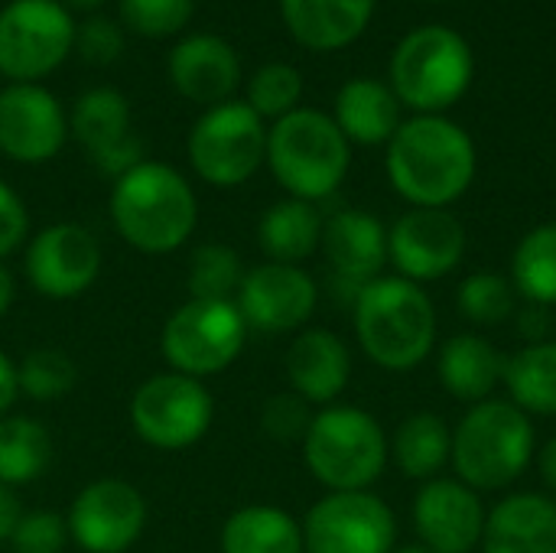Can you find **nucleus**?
Wrapping results in <instances>:
<instances>
[{
  "label": "nucleus",
  "mask_w": 556,
  "mask_h": 553,
  "mask_svg": "<svg viewBox=\"0 0 556 553\" xmlns=\"http://www.w3.org/2000/svg\"><path fill=\"white\" fill-rule=\"evenodd\" d=\"M472 137L443 114H417L388 143V179L410 209H450L476 179Z\"/></svg>",
  "instance_id": "1"
},
{
  "label": "nucleus",
  "mask_w": 556,
  "mask_h": 553,
  "mask_svg": "<svg viewBox=\"0 0 556 553\" xmlns=\"http://www.w3.org/2000/svg\"><path fill=\"white\" fill-rule=\"evenodd\" d=\"M355 339L384 372H414L437 349V306L430 293L397 274L378 277L355 293Z\"/></svg>",
  "instance_id": "2"
},
{
  "label": "nucleus",
  "mask_w": 556,
  "mask_h": 553,
  "mask_svg": "<svg viewBox=\"0 0 556 553\" xmlns=\"http://www.w3.org/2000/svg\"><path fill=\"white\" fill-rule=\"evenodd\" d=\"M111 222L117 235L140 254H173L192 238L199 202L179 169L143 160L114 179Z\"/></svg>",
  "instance_id": "3"
},
{
  "label": "nucleus",
  "mask_w": 556,
  "mask_h": 553,
  "mask_svg": "<svg viewBox=\"0 0 556 553\" xmlns=\"http://www.w3.org/2000/svg\"><path fill=\"white\" fill-rule=\"evenodd\" d=\"M534 420L508 398L472 404L453 430V469L469 489L502 492L515 486L534 463Z\"/></svg>",
  "instance_id": "4"
},
{
  "label": "nucleus",
  "mask_w": 556,
  "mask_h": 553,
  "mask_svg": "<svg viewBox=\"0 0 556 553\" xmlns=\"http://www.w3.org/2000/svg\"><path fill=\"white\" fill-rule=\"evenodd\" d=\"M300 447L309 476L326 492H368L391 460L378 417L352 404L319 407Z\"/></svg>",
  "instance_id": "5"
},
{
  "label": "nucleus",
  "mask_w": 556,
  "mask_h": 553,
  "mask_svg": "<svg viewBox=\"0 0 556 553\" xmlns=\"http://www.w3.org/2000/svg\"><path fill=\"white\" fill-rule=\"evenodd\" d=\"M352 143L339 124L313 108H296L267 130V166L290 199H329L349 173Z\"/></svg>",
  "instance_id": "6"
},
{
  "label": "nucleus",
  "mask_w": 556,
  "mask_h": 553,
  "mask_svg": "<svg viewBox=\"0 0 556 553\" xmlns=\"http://www.w3.org/2000/svg\"><path fill=\"white\" fill-rule=\"evenodd\" d=\"M472 65V49L456 29L420 26L391 55V91L417 114H440L469 91Z\"/></svg>",
  "instance_id": "7"
},
{
  "label": "nucleus",
  "mask_w": 556,
  "mask_h": 553,
  "mask_svg": "<svg viewBox=\"0 0 556 553\" xmlns=\"http://www.w3.org/2000/svg\"><path fill=\"white\" fill-rule=\"evenodd\" d=\"M248 323L235 300H186L163 326L160 349L169 372L189 378H215L244 352Z\"/></svg>",
  "instance_id": "8"
},
{
  "label": "nucleus",
  "mask_w": 556,
  "mask_h": 553,
  "mask_svg": "<svg viewBox=\"0 0 556 553\" xmlns=\"http://www.w3.org/2000/svg\"><path fill=\"white\" fill-rule=\"evenodd\" d=\"M189 163L215 189L248 183L267 163V127L248 101L208 108L189 134Z\"/></svg>",
  "instance_id": "9"
},
{
  "label": "nucleus",
  "mask_w": 556,
  "mask_h": 553,
  "mask_svg": "<svg viewBox=\"0 0 556 553\" xmlns=\"http://www.w3.org/2000/svg\"><path fill=\"white\" fill-rule=\"evenodd\" d=\"M130 427L134 433L163 453H179L195 447L215 417V401L199 378L179 372L150 375L130 394Z\"/></svg>",
  "instance_id": "10"
},
{
  "label": "nucleus",
  "mask_w": 556,
  "mask_h": 553,
  "mask_svg": "<svg viewBox=\"0 0 556 553\" xmlns=\"http://www.w3.org/2000/svg\"><path fill=\"white\" fill-rule=\"evenodd\" d=\"M75 46V20L59 0H13L0 10V75L33 85Z\"/></svg>",
  "instance_id": "11"
},
{
  "label": "nucleus",
  "mask_w": 556,
  "mask_h": 553,
  "mask_svg": "<svg viewBox=\"0 0 556 553\" xmlns=\"http://www.w3.org/2000/svg\"><path fill=\"white\" fill-rule=\"evenodd\" d=\"M306 553H394L397 515L368 492H326L300 521Z\"/></svg>",
  "instance_id": "12"
},
{
  "label": "nucleus",
  "mask_w": 556,
  "mask_h": 553,
  "mask_svg": "<svg viewBox=\"0 0 556 553\" xmlns=\"http://www.w3.org/2000/svg\"><path fill=\"white\" fill-rule=\"evenodd\" d=\"M65 525L85 553H127L147 528V499L124 479H94L72 499Z\"/></svg>",
  "instance_id": "13"
},
{
  "label": "nucleus",
  "mask_w": 556,
  "mask_h": 553,
  "mask_svg": "<svg viewBox=\"0 0 556 553\" xmlns=\"http://www.w3.org/2000/svg\"><path fill=\"white\" fill-rule=\"evenodd\" d=\"M466 257V228L450 209H410L388 228V264L397 277L433 284Z\"/></svg>",
  "instance_id": "14"
},
{
  "label": "nucleus",
  "mask_w": 556,
  "mask_h": 553,
  "mask_svg": "<svg viewBox=\"0 0 556 553\" xmlns=\"http://www.w3.org/2000/svg\"><path fill=\"white\" fill-rule=\"evenodd\" d=\"M101 274V244L94 231L75 222L42 228L26 244V280L46 300H75Z\"/></svg>",
  "instance_id": "15"
},
{
  "label": "nucleus",
  "mask_w": 556,
  "mask_h": 553,
  "mask_svg": "<svg viewBox=\"0 0 556 553\" xmlns=\"http://www.w3.org/2000/svg\"><path fill=\"white\" fill-rule=\"evenodd\" d=\"M235 303L248 329L280 336V332H296L313 319L319 306V287L313 274L303 271L300 264L264 261L244 271Z\"/></svg>",
  "instance_id": "16"
},
{
  "label": "nucleus",
  "mask_w": 556,
  "mask_h": 553,
  "mask_svg": "<svg viewBox=\"0 0 556 553\" xmlns=\"http://www.w3.org/2000/svg\"><path fill=\"white\" fill-rule=\"evenodd\" d=\"M68 127L75 134V140L88 150V156L101 176L121 179L137 163H143V143L130 130V104L111 85L88 88L75 101Z\"/></svg>",
  "instance_id": "17"
},
{
  "label": "nucleus",
  "mask_w": 556,
  "mask_h": 553,
  "mask_svg": "<svg viewBox=\"0 0 556 553\" xmlns=\"http://www.w3.org/2000/svg\"><path fill=\"white\" fill-rule=\"evenodd\" d=\"M485 518L482 495L459 479L437 476L414 499V531L433 553H472L482 544Z\"/></svg>",
  "instance_id": "18"
},
{
  "label": "nucleus",
  "mask_w": 556,
  "mask_h": 553,
  "mask_svg": "<svg viewBox=\"0 0 556 553\" xmlns=\"http://www.w3.org/2000/svg\"><path fill=\"white\" fill-rule=\"evenodd\" d=\"M68 137L62 104L42 85H7L0 91V153L16 163L52 160Z\"/></svg>",
  "instance_id": "19"
},
{
  "label": "nucleus",
  "mask_w": 556,
  "mask_h": 553,
  "mask_svg": "<svg viewBox=\"0 0 556 553\" xmlns=\"http://www.w3.org/2000/svg\"><path fill=\"white\" fill-rule=\"evenodd\" d=\"M323 254L342 287L358 293L388 264V228L362 209H342L323 225Z\"/></svg>",
  "instance_id": "20"
},
{
  "label": "nucleus",
  "mask_w": 556,
  "mask_h": 553,
  "mask_svg": "<svg viewBox=\"0 0 556 553\" xmlns=\"http://www.w3.org/2000/svg\"><path fill=\"white\" fill-rule=\"evenodd\" d=\"M283 372L309 407H329L352 381V352L332 329H303L283 355Z\"/></svg>",
  "instance_id": "21"
},
{
  "label": "nucleus",
  "mask_w": 556,
  "mask_h": 553,
  "mask_svg": "<svg viewBox=\"0 0 556 553\" xmlns=\"http://www.w3.org/2000/svg\"><path fill=\"white\" fill-rule=\"evenodd\" d=\"M241 78V62L235 49L212 33H195L173 46L169 52V81L173 88L205 108L231 101Z\"/></svg>",
  "instance_id": "22"
},
{
  "label": "nucleus",
  "mask_w": 556,
  "mask_h": 553,
  "mask_svg": "<svg viewBox=\"0 0 556 553\" xmlns=\"http://www.w3.org/2000/svg\"><path fill=\"white\" fill-rule=\"evenodd\" d=\"M482 553H556V502L544 492L502 499L482 531Z\"/></svg>",
  "instance_id": "23"
},
{
  "label": "nucleus",
  "mask_w": 556,
  "mask_h": 553,
  "mask_svg": "<svg viewBox=\"0 0 556 553\" xmlns=\"http://www.w3.org/2000/svg\"><path fill=\"white\" fill-rule=\"evenodd\" d=\"M437 378L453 401L482 404L505 381V355L479 332H456L437 352Z\"/></svg>",
  "instance_id": "24"
},
{
  "label": "nucleus",
  "mask_w": 556,
  "mask_h": 553,
  "mask_svg": "<svg viewBox=\"0 0 556 553\" xmlns=\"http://www.w3.org/2000/svg\"><path fill=\"white\" fill-rule=\"evenodd\" d=\"M280 13L296 42L316 52H332L365 33L375 0H280Z\"/></svg>",
  "instance_id": "25"
},
{
  "label": "nucleus",
  "mask_w": 556,
  "mask_h": 553,
  "mask_svg": "<svg viewBox=\"0 0 556 553\" xmlns=\"http://www.w3.org/2000/svg\"><path fill=\"white\" fill-rule=\"evenodd\" d=\"M339 130L349 143L378 147L391 143L401 121V101L391 91V85L378 78H352L336 95V117Z\"/></svg>",
  "instance_id": "26"
},
{
  "label": "nucleus",
  "mask_w": 556,
  "mask_h": 553,
  "mask_svg": "<svg viewBox=\"0 0 556 553\" xmlns=\"http://www.w3.org/2000/svg\"><path fill=\"white\" fill-rule=\"evenodd\" d=\"M323 225L316 202L280 199L257 222V244L274 264H303L323 244Z\"/></svg>",
  "instance_id": "27"
},
{
  "label": "nucleus",
  "mask_w": 556,
  "mask_h": 553,
  "mask_svg": "<svg viewBox=\"0 0 556 553\" xmlns=\"http://www.w3.org/2000/svg\"><path fill=\"white\" fill-rule=\"evenodd\" d=\"M222 553H306L303 525L277 505H244L231 512L218 535Z\"/></svg>",
  "instance_id": "28"
},
{
  "label": "nucleus",
  "mask_w": 556,
  "mask_h": 553,
  "mask_svg": "<svg viewBox=\"0 0 556 553\" xmlns=\"http://www.w3.org/2000/svg\"><path fill=\"white\" fill-rule=\"evenodd\" d=\"M388 443L394 466L417 482L437 479L453 460V427L433 411L410 414Z\"/></svg>",
  "instance_id": "29"
},
{
  "label": "nucleus",
  "mask_w": 556,
  "mask_h": 553,
  "mask_svg": "<svg viewBox=\"0 0 556 553\" xmlns=\"http://www.w3.org/2000/svg\"><path fill=\"white\" fill-rule=\"evenodd\" d=\"M502 388L528 417H556V342H528L508 355Z\"/></svg>",
  "instance_id": "30"
},
{
  "label": "nucleus",
  "mask_w": 556,
  "mask_h": 553,
  "mask_svg": "<svg viewBox=\"0 0 556 553\" xmlns=\"http://www.w3.org/2000/svg\"><path fill=\"white\" fill-rule=\"evenodd\" d=\"M52 463L49 430L23 414L0 417V482L16 489L36 482Z\"/></svg>",
  "instance_id": "31"
},
{
  "label": "nucleus",
  "mask_w": 556,
  "mask_h": 553,
  "mask_svg": "<svg viewBox=\"0 0 556 553\" xmlns=\"http://www.w3.org/2000/svg\"><path fill=\"white\" fill-rule=\"evenodd\" d=\"M511 287L534 306H556V222L531 228L511 254Z\"/></svg>",
  "instance_id": "32"
},
{
  "label": "nucleus",
  "mask_w": 556,
  "mask_h": 553,
  "mask_svg": "<svg viewBox=\"0 0 556 553\" xmlns=\"http://www.w3.org/2000/svg\"><path fill=\"white\" fill-rule=\"evenodd\" d=\"M244 280L241 254L222 241L199 244L189 257V297L192 300H235Z\"/></svg>",
  "instance_id": "33"
},
{
  "label": "nucleus",
  "mask_w": 556,
  "mask_h": 553,
  "mask_svg": "<svg viewBox=\"0 0 556 553\" xmlns=\"http://www.w3.org/2000/svg\"><path fill=\"white\" fill-rule=\"evenodd\" d=\"M16 381H20V394H26L29 401L52 404V401H62L75 391L78 365L62 349L42 345V349L26 352L16 362Z\"/></svg>",
  "instance_id": "34"
},
{
  "label": "nucleus",
  "mask_w": 556,
  "mask_h": 553,
  "mask_svg": "<svg viewBox=\"0 0 556 553\" xmlns=\"http://www.w3.org/2000/svg\"><path fill=\"white\" fill-rule=\"evenodd\" d=\"M515 303H518V293L511 280L495 271H476L456 290V306L463 319H469L472 326L505 323L515 313Z\"/></svg>",
  "instance_id": "35"
},
{
  "label": "nucleus",
  "mask_w": 556,
  "mask_h": 553,
  "mask_svg": "<svg viewBox=\"0 0 556 553\" xmlns=\"http://www.w3.org/2000/svg\"><path fill=\"white\" fill-rule=\"evenodd\" d=\"M300 95H303V78L293 65L287 62H267L261 65L254 75H251V85H248V108L264 121V117H274L280 121L283 114L296 111L300 104Z\"/></svg>",
  "instance_id": "36"
},
{
  "label": "nucleus",
  "mask_w": 556,
  "mask_h": 553,
  "mask_svg": "<svg viewBox=\"0 0 556 553\" xmlns=\"http://www.w3.org/2000/svg\"><path fill=\"white\" fill-rule=\"evenodd\" d=\"M195 0H117L121 23L137 36H173L192 20Z\"/></svg>",
  "instance_id": "37"
},
{
  "label": "nucleus",
  "mask_w": 556,
  "mask_h": 553,
  "mask_svg": "<svg viewBox=\"0 0 556 553\" xmlns=\"http://www.w3.org/2000/svg\"><path fill=\"white\" fill-rule=\"evenodd\" d=\"M68 525H65V515L59 512H23L13 538H10V548L13 553H62L68 548Z\"/></svg>",
  "instance_id": "38"
},
{
  "label": "nucleus",
  "mask_w": 556,
  "mask_h": 553,
  "mask_svg": "<svg viewBox=\"0 0 556 553\" xmlns=\"http://www.w3.org/2000/svg\"><path fill=\"white\" fill-rule=\"evenodd\" d=\"M309 420H313L309 404L293 391L274 394L261 407V430L277 443H296V440L303 443V437L309 430Z\"/></svg>",
  "instance_id": "39"
},
{
  "label": "nucleus",
  "mask_w": 556,
  "mask_h": 553,
  "mask_svg": "<svg viewBox=\"0 0 556 553\" xmlns=\"http://www.w3.org/2000/svg\"><path fill=\"white\" fill-rule=\"evenodd\" d=\"M75 46L91 65H111L124 52V33L108 16H88L81 26H75Z\"/></svg>",
  "instance_id": "40"
},
{
  "label": "nucleus",
  "mask_w": 556,
  "mask_h": 553,
  "mask_svg": "<svg viewBox=\"0 0 556 553\" xmlns=\"http://www.w3.org/2000/svg\"><path fill=\"white\" fill-rule=\"evenodd\" d=\"M26 231H29V212L23 199L0 179V261L26 241Z\"/></svg>",
  "instance_id": "41"
},
{
  "label": "nucleus",
  "mask_w": 556,
  "mask_h": 553,
  "mask_svg": "<svg viewBox=\"0 0 556 553\" xmlns=\"http://www.w3.org/2000/svg\"><path fill=\"white\" fill-rule=\"evenodd\" d=\"M20 518H23V505H20L16 489H10V486L0 482V544H3V541L10 544V538H13Z\"/></svg>",
  "instance_id": "42"
},
{
  "label": "nucleus",
  "mask_w": 556,
  "mask_h": 553,
  "mask_svg": "<svg viewBox=\"0 0 556 553\" xmlns=\"http://www.w3.org/2000/svg\"><path fill=\"white\" fill-rule=\"evenodd\" d=\"M20 398V381H16V362L0 352V417H7V411L13 407V401Z\"/></svg>",
  "instance_id": "43"
},
{
  "label": "nucleus",
  "mask_w": 556,
  "mask_h": 553,
  "mask_svg": "<svg viewBox=\"0 0 556 553\" xmlns=\"http://www.w3.org/2000/svg\"><path fill=\"white\" fill-rule=\"evenodd\" d=\"M538 473H541V482H544V495H551L556 502V433L538 450Z\"/></svg>",
  "instance_id": "44"
},
{
  "label": "nucleus",
  "mask_w": 556,
  "mask_h": 553,
  "mask_svg": "<svg viewBox=\"0 0 556 553\" xmlns=\"http://www.w3.org/2000/svg\"><path fill=\"white\" fill-rule=\"evenodd\" d=\"M13 297H16V284H13V274L7 271V264H0V319L10 313L13 306Z\"/></svg>",
  "instance_id": "45"
},
{
  "label": "nucleus",
  "mask_w": 556,
  "mask_h": 553,
  "mask_svg": "<svg viewBox=\"0 0 556 553\" xmlns=\"http://www.w3.org/2000/svg\"><path fill=\"white\" fill-rule=\"evenodd\" d=\"M101 3H108V0H62L65 10H98Z\"/></svg>",
  "instance_id": "46"
},
{
  "label": "nucleus",
  "mask_w": 556,
  "mask_h": 553,
  "mask_svg": "<svg viewBox=\"0 0 556 553\" xmlns=\"http://www.w3.org/2000/svg\"><path fill=\"white\" fill-rule=\"evenodd\" d=\"M394 553H433V551H427L424 544H407V548H394Z\"/></svg>",
  "instance_id": "47"
},
{
  "label": "nucleus",
  "mask_w": 556,
  "mask_h": 553,
  "mask_svg": "<svg viewBox=\"0 0 556 553\" xmlns=\"http://www.w3.org/2000/svg\"><path fill=\"white\" fill-rule=\"evenodd\" d=\"M430 3H443V0H430Z\"/></svg>",
  "instance_id": "48"
}]
</instances>
